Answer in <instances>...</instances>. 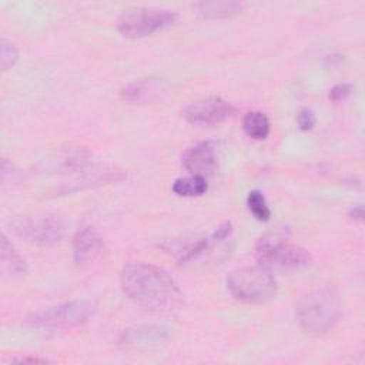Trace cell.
Masks as SVG:
<instances>
[{
	"instance_id": "cell-6",
	"label": "cell",
	"mask_w": 365,
	"mask_h": 365,
	"mask_svg": "<svg viewBox=\"0 0 365 365\" xmlns=\"http://www.w3.org/2000/svg\"><path fill=\"white\" fill-rule=\"evenodd\" d=\"M175 11L160 7H134L117 20V29L127 38H143L171 27L177 21Z\"/></svg>"
},
{
	"instance_id": "cell-12",
	"label": "cell",
	"mask_w": 365,
	"mask_h": 365,
	"mask_svg": "<svg viewBox=\"0 0 365 365\" xmlns=\"http://www.w3.org/2000/svg\"><path fill=\"white\" fill-rule=\"evenodd\" d=\"M181 163L190 174L207 178L217 168L214 144L211 141H201L188 147L181 155Z\"/></svg>"
},
{
	"instance_id": "cell-4",
	"label": "cell",
	"mask_w": 365,
	"mask_h": 365,
	"mask_svg": "<svg viewBox=\"0 0 365 365\" xmlns=\"http://www.w3.org/2000/svg\"><path fill=\"white\" fill-rule=\"evenodd\" d=\"M96 311V305L87 299H73L44 307L29 314L24 324L38 331L71 329L87 322Z\"/></svg>"
},
{
	"instance_id": "cell-10",
	"label": "cell",
	"mask_w": 365,
	"mask_h": 365,
	"mask_svg": "<svg viewBox=\"0 0 365 365\" xmlns=\"http://www.w3.org/2000/svg\"><path fill=\"white\" fill-rule=\"evenodd\" d=\"M168 83L163 77H143L121 88L120 97L128 104H150L165 96Z\"/></svg>"
},
{
	"instance_id": "cell-2",
	"label": "cell",
	"mask_w": 365,
	"mask_h": 365,
	"mask_svg": "<svg viewBox=\"0 0 365 365\" xmlns=\"http://www.w3.org/2000/svg\"><path fill=\"white\" fill-rule=\"evenodd\" d=\"M341 317V299L331 287H319L304 294L295 307V318L307 335L321 336L331 331Z\"/></svg>"
},
{
	"instance_id": "cell-11",
	"label": "cell",
	"mask_w": 365,
	"mask_h": 365,
	"mask_svg": "<svg viewBox=\"0 0 365 365\" xmlns=\"http://www.w3.org/2000/svg\"><path fill=\"white\" fill-rule=\"evenodd\" d=\"M104 252V241L91 225L80 227L73 237V258L80 267L91 265Z\"/></svg>"
},
{
	"instance_id": "cell-1",
	"label": "cell",
	"mask_w": 365,
	"mask_h": 365,
	"mask_svg": "<svg viewBox=\"0 0 365 365\" xmlns=\"http://www.w3.org/2000/svg\"><path fill=\"white\" fill-rule=\"evenodd\" d=\"M123 292L140 307L157 312H170L182 302V292L173 277L150 262L134 261L120 274Z\"/></svg>"
},
{
	"instance_id": "cell-19",
	"label": "cell",
	"mask_w": 365,
	"mask_h": 365,
	"mask_svg": "<svg viewBox=\"0 0 365 365\" xmlns=\"http://www.w3.org/2000/svg\"><path fill=\"white\" fill-rule=\"evenodd\" d=\"M19 58V53H17V48L16 46L6 40V38H1L0 41V67H1V71H7L10 70L16 61Z\"/></svg>"
},
{
	"instance_id": "cell-9",
	"label": "cell",
	"mask_w": 365,
	"mask_h": 365,
	"mask_svg": "<svg viewBox=\"0 0 365 365\" xmlns=\"http://www.w3.org/2000/svg\"><path fill=\"white\" fill-rule=\"evenodd\" d=\"M91 160V153L81 145H67L57 148L38 164L43 173L66 174L84 170Z\"/></svg>"
},
{
	"instance_id": "cell-5",
	"label": "cell",
	"mask_w": 365,
	"mask_h": 365,
	"mask_svg": "<svg viewBox=\"0 0 365 365\" xmlns=\"http://www.w3.org/2000/svg\"><path fill=\"white\" fill-rule=\"evenodd\" d=\"M227 289L244 304H264L277 295L278 284L271 271L258 265L234 269L227 277Z\"/></svg>"
},
{
	"instance_id": "cell-14",
	"label": "cell",
	"mask_w": 365,
	"mask_h": 365,
	"mask_svg": "<svg viewBox=\"0 0 365 365\" xmlns=\"http://www.w3.org/2000/svg\"><path fill=\"white\" fill-rule=\"evenodd\" d=\"M198 13L204 19H230L240 14L247 4L244 1L237 0H211V1H200L195 4Z\"/></svg>"
},
{
	"instance_id": "cell-21",
	"label": "cell",
	"mask_w": 365,
	"mask_h": 365,
	"mask_svg": "<svg viewBox=\"0 0 365 365\" xmlns=\"http://www.w3.org/2000/svg\"><path fill=\"white\" fill-rule=\"evenodd\" d=\"M352 93V86L348 83H339L336 86H334L329 93H328V98L338 103V101H344L349 94Z\"/></svg>"
},
{
	"instance_id": "cell-13",
	"label": "cell",
	"mask_w": 365,
	"mask_h": 365,
	"mask_svg": "<svg viewBox=\"0 0 365 365\" xmlns=\"http://www.w3.org/2000/svg\"><path fill=\"white\" fill-rule=\"evenodd\" d=\"M170 338V329L158 324H144L127 328L120 335V344L127 348L158 345Z\"/></svg>"
},
{
	"instance_id": "cell-23",
	"label": "cell",
	"mask_w": 365,
	"mask_h": 365,
	"mask_svg": "<svg viewBox=\"0 0 365 365\" xmlns=\"http://www.w3.org/2000/svg\"><path fill=\"white\" fill-rule=\"evenodd\" d=\"M349 215H351V218H354V220H362V217H364V208H362V205L352 207L351 211H349Z\"/></svg>"
},
{
	"instance_id": "cell-22",
	"label": "cell",
	"mask_w": 365,
	"mask_h": 365,
	"mask_svg": "<svg viewBox=\"0 0 365 365\" xmlns=\"http://www.w3.org/2000/svg\"><path fill=\"white\" fill-rule=\"evenodd\" d=\"M13 362H19V364H47L50 362L46 358H40V356H21L17 359H13Z\"/></svg>"
},
{
	"instance_id": "cell-18",
	"label": "cell",
	"mask_w": 365,
	"mask_h": 365,
	"mask_svg": "<svg viewBox=\"0 0 365 365\" xmlns=\"http://www.w3.org/2000/svg\"><path fill=\"white\" fill-rule=\"evenodd\" d=\"M247 207L250 212L258 221H268L271 218V210L267 204L264 194L258 190H252L247 195Z\"/></svg>"
},
{
	"instance_id": "cell-15",
	"label": "cell",
	"mask_w": 365,
	"mask_h": 365,
	"mask_svg": "<svg viewBox=\"0 0 365 365\" xmlns=\"http://www.w3.org/2000/svg\"><path fill=\"white\" fill-rule=\"evenodd\" d=\"M0 264L1 271L10 277H23L27 274L24 258L14 250L4 234L0 235Z\"/></svg>"
},
{
	"instance_id": "cell-3",
	"label": "cell",
	"mask_w": 365,
	"mask_h": 365,
	"mask_svg": "<svg viewBox=\"0 0 365 365\" xmlns=\"http://www.w3.org/2000/svg\"><path fill=\"white\" fill-rule=\"evenodd\" d=\"M288 227H275L267 231L255 244V258L259 267L268 271L298 269L312 262L311 254L289 241Z\"/></svg>"
},
{
	"instance_id": "cell-16",
	"label": "cell",
	"mask_w": 365,
	"mask_h": 365,
	"mask_svg": "<svg viewBox=\"0 0 365 365\" xmlns=\"http://www.w3.org/2000/svg\"><path fill=\"white\" fill-rule=\"evenodd\" d=\"M242 130L252 140H265L271 130L269 118L261 111H250L242 118Z\"/></svg>"
},
{
	"instance_id": "cell-8",
	"label": "cell",
	"mask_w": 365,
	"mask_h": 365,
	"mask_svg": "<svg viewBox=\"0 0 365 365\" xmlns=\"http://www.w3.org/2000/svg\"><path fill=\"white\" fill-rule=\"evenodd\" d=\"M235 107L221 97H207L192 101L182 108L181 115L194 125L214 127L222 124L235 114Z\"/></svg>"
},
{
	"instance_id": "cell-7",
	"label": "cell",
	"mask_w": 365,
	"mask_h": 365,
	"mask_svg": "<svg viewBox=\"0 0 365 365\" xmlns=\"http://www.w3.org/2000/svg\"><path fill=\"white\" fill-rule=\"evenodd\" d=\"M14 232L27 242L48 248L61 241L66 232V224L57 214L20 215L11 222Z\"/></svg>"
},
{
	"instance_id": "cell-17",
	"label": "cell",
	"mask_w": 365,
	"mask_h": 365,
	"mask_svg": "<svg viewBox=\"0 0 365 365\" xmlns=\"http://www.w3.org/2000/svg\"><path fill=\"white\" fill-rule=\"evenodd\" d=\"M171 190L180 197H200L207 192L208 184L205 177L191 174L188 177H180L174 180Z\"/></svg>"
},
{
	"instance_id": "cell-20",
	"label": "cell",
	"mask_w": 365,
	"mask_h": 365,
	"mask_svg": "<svg viewBox=\"0 0 365 365\" xmlns=\"http://www.w3.org/2000/svg\"><path fill=\"white\" fill-rule=\"evenodd\" d=\"M297 123H298L299 130H302V131L312 130L317 123L315 113L311 108H301L297 114Z\"/></svg>"
}]
</instances>
